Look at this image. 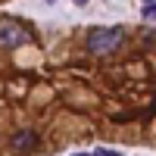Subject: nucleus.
Here are the masks:
<instances>
[{
  "mask_svg": "<svg viewBox=\"0 0 156 156\" xmlns=\"http://www.w3.org/2000/svg\"><path fill=\"white\" fill-rule=\"evenodd\" d=\"M144 19H156V3H147L144 6Z\"/></svg>",
  "mask_w": 156,
  "mask_h": 156,
  "instance_id": "4",
  "label": "nucleus"
},
{
  "mask_svg": "<svg viewBox=\"0 0 156 156\" xmlns=\"http://www.w3.org/2000/svg\"><path fill=\"white\" fill-rule=\"evenodd\" d=\"M9 144L16 150H34V147H41V137H37L34 131H16Z\"/></svg>",
  "mask_w": 156,
  "mask_h": 156,
  "instance_id": "3",
  "label": "nucleus"
},
{
  "mask_svg": "<svg viewBox=\"0 0 156 156\" xmlns=\"http://www.w3.org/2000/svg\"><path fill=\"white\" fill-rule=\"evenodd\" d=\"M144 3H156V0H144Z\"/></svg>",
  "mask_w": 156,
  "mask_h": 156,
  "instance_id": "7",
  "label": "nucleus"
},
{
  "mask_svg": "<svg viewBox=\"0 0 156 156\" xmlns=\"http://www.w3.org/2000/svg\"><path fill=\"white\" fill-rule=\"evenodd\" d=\"M75 6H87V0H75Z\"/></svg>",
  "mask_w": 156,
  "mask_h": 156,
  "instance_id": "6",
  "label": "nucleus"
},
{
  "mask_svg": "<svg viewBox=\"0 0 156 156\" xmlns=\"http://www.w3.org/2000/svg\"><path fill=\"white\" fill-rule=\"evenodd\" d=\"M94 156H122V153H112V150H94Z\"/></svg>",
  "mask_w": 156,
  "mask_h": 156,
  "instance_id": "5",
  "label": "nucleus"
},
{
  "mask_svg": "<svg viewBox=\"0 0 156 156\" xmlns=\"http://www.w3.org/2000/svg\"><path fill=\"white\" fill-rule=\"evenodd\" d=\"M31 41H34L31 28H25V25H22V22H16V19H0V47L16 50V47L31 44Z\"/></svg>",
  "mask_w": 156,
  "mask_h": 156,
  "instance_id": "2",
  "label": "nucleus"
},
{
  "mask_svg": "<svg viewBox=\"0 0 156 156\" xmlns=\"http://www.w3.org/2000/svg\"><path fill=\"white\" fill-rule=\"evenodd\" d=\"M125 41V31L122 28H94V31H87V53H97V56H106L112 53V50H119Z\"/></svg>",
  "mask_w": 156,
  "mask_h": 156,
  "instance_id": "1",
  "label": "nucleus"
},
{
  "mask_svg": "<svg viewBox=\"0 0 156 156\" xmlns=\"http://www.w3.org/2000/svg\"><path fill=\"white\" fill-rule=\"evenodd\" d=\"M50 3H56V0H50Z\"/></svg>",
  "mask_w": 156,
  "mask_h": 156,
  "instance_id": "9",
  "label": "nucleus"
},
{
  "mask_svg": "<svg viewBox=\"0 0 156 156\" xmlns=\"http://www.w3.org/2000/svg\"><path fill=\"white\" fill-rule=\"evenodd\" d=\"M75 156H84V153H75Z\"/></svg>",
  "mask_w": 156,
  "mask_h": 156,
  "instance_id": "8",
  "label": "nucleus"
}]
</instances>
